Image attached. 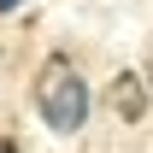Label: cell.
<instances>
[{"label":"cell","mask_w":153,"mask_h":153,"mask_svg":"<svg viewBox=\"0 0 153 153\" xmlns=\"http://www.w3.org/2000/svg\"><path fill=\"white\" fill-rule=\"evenodd\" d=\"M36 112H41V124L59 130V135H71V130L88 124V82L76 76L71 59H47V71H41V82H36Z\"/></svg>","instance_id":"1"},{"label":"cell","mask_w":153,"mask_h":153,"mask_svg":"<svg viewBox=\"0 0 153 153\" xmlns=\"http://www.w3.org/2000/svg\"><path fill=\"white\" fill-rule=\"evenodd\" d=\"M106 106H112L124 124H141V118H147V82H141L135 71H124L112 88H106Z\"/></svg>","instance_id":"2"},{"label":"cell","mask_w":153,"mask_h":153,"mask_svg":"<svg viewBox=\"0 0 153 153\" xmlns=\"http://www.w3.org/2000/svg\"><path fill=\"white\" fill-rule=\"evenodd\" d=\"M0 153H18V141H12V135H6V141H0Z\"/></svg>","instance_id":"3"},{"label":"cell","mask_w":153,"mask_h":153,"mask_svg":"<svg viewBox=\"0 0 153 153\" xmlns=\"http://www.w3.org/2000/svg\"><path fill=\"white\" fill-rule=\"evenodd\" d=\"M12 6H24V0H0V12H12Z\"/></svg>","instance_id":"4"}]
</instances>
